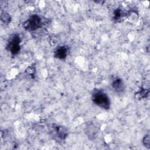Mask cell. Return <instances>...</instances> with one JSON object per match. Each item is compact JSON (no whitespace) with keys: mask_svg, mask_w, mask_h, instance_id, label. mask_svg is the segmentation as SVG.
<instances>
[{"mask_svg":"<svg viewBox=\"0 0 150 150\" xmlns=\"http://www.w3.org/2000/svg\"><path fill=\"white\" fill-rule=\"evenodd\" d=\"M138 95L139 97L141 98H145L146 97L148 94H149V90L146 89V88H142L141 89L140 91H139L137 94Z\"/></svg>","mask_w":150,"mask_h":150,"instance_id":"cell-9","label":"cell"},{"mask_svg":"<svg viewBox=\"0 0 150 150\" xmlns=\"http://www.w3.org/2000/svg\"><path fill=\"white\" fill-rule=\"evenodd\" d=\"M1 19L2 22H3V23H4L5 24L8 25L10 23L11 18L10 15L8 13H6L5 12H4L1 13Z\"/></svg>","mask_w":150,"mask_h":150,"instance_id":"cell-8","label":"cell"},{"mask_svg":"<svg viewBox=\"0 0 150 150\" xmlns=\"http://www.w3.org/2000/svg\"><path fill=\"white\" fill-rule=\"evenodd\" d=\"M124 12L120 8H117L114 11L113 19L115 21H118L124 16Z\"/></svg>","mask_w":150,"mask_h":150,"instance_id":"cell-7","label":"cell"},{"mask_svg":"<svg viewBox=\"0 0 150 150\" xmlns=\"http://www.w3.org/2000/svg\"><path fill=\"white\" fill-rule=\"evenodd\" d=\"M69 53V48L66 46H60L56 48L54 52V57L63 60L66 59Z\"/></svg>","mask_w":150,"mask_h":150,"instance_id":"cell-6","label":"cell"},{"mask_svg":"<svg viewBox=\"0 0 150 150\" xmlns=\"http://www.w3.org/2000/svg\"><path fill=\"white\" fill-rule=\"evenodd\" d=\"M21 39L18 34H13L8 42L6 49L12 56L18 54L21 50Z\"/></svg>","mask_w":150,"mask_h":150,"instance_id":"cell-3","label":"cell"},{"mask_svg":"<svg viewBox=\"0 0 150 150\" xmlns=\"http://www.w3.org/2000/svg\"><path fill=\"white\" fill-rule=\"evenodd\" d=\"M91 98L94 104L104 110H108L110 108L111 105L110 98L103 90H94L92 93Z\"/></svg>","mask_w":150,"mask_h":150,"instance_id":"cell-1","label":"cell"},{"mask_svg":"<svg viewBox=\"0 0 150 150\" xmlns=\"http://www.w3.org/2000/svg\"><path fill=\"white\" fill-rule=\"evenodd\" d=\"M143 145L147 148H150V137L149 135H145L142 139Z\"/></svg>","mask_w":150,"mask_h":150,"instance_id":"cell-10","label":"cell"},{"mask_svg":"<svg viewBox=\"0 0 150 150\" xmlns=\"http://www.w3.org/2000/svg\"><path fill=\"white\" fill-rule=\"evenodd\" d=\"M52 128L53 130L54 136L57 137L60 140H64L69 134L67 129L62 125L53 124L52 125Z\"/></svg>","mask_w":150,"mask_h":150,"instance_id":"cell-4","label":"cell"},{"mask_svg":"<svg viewBox=\"0 0 150 150\" xmlns=\"http://www.w3.org/2000/svg\"><path fill=\"white\" fill-rule=\"evenodd\" d=\"M111 87L117 93H122L125 89V85L124 81L119 77L113 79L111 82Z\"/></svg>","mask_w":150,"mask_h":150,"instance_id":"cell-5","label":"cell"},{"mask_svg":"<svg viewBox=\"0 0 150 150\" xmlns=\"http://www.w3.org/2000/svg\"><path fill=\"white\" fill-rule=\"evenodd\" d=\"M42 25L43 21L42 18L38 15H33L23 23V27L25 30L33 32L42 28Z\"/></svg>","mask_w":150,"mask_h":150,"instance_id":"cell-2","label":"cell"}]
</instances>
